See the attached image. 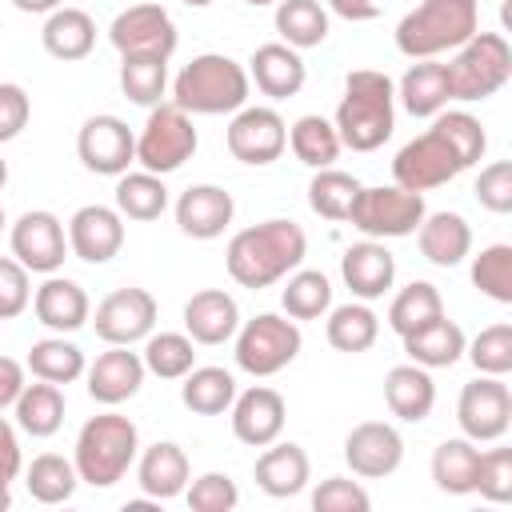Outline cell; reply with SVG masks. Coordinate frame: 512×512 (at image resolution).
Masks as SVG:
<instances>
[{
    "label": "cell",
    "mask_w": 512,
    "mask_h": 512,
    "mask_svg": "<svg viewBox=\"0 0 512 512\" xmlns=\"http://www.w3.org/2000/svg\"><path fill=\"white\" fill-rule=\"evenodd\" d=\"M120 88L132 104L156 108L168 88V60L160 56H120Z\"/></svg>",
    "instance_id": "f6af8a7d"
},
{
    "label": "cell",
    "mask_w": 512,
    "mask_h": 512,
    "mask_svg": "<svg viewBox=\"0 0 512 512\" xmlns=\"http://www.w3.org/2000/svg\"><path fill=\"white\" fill-rule=\"evenodd\" d=\"M396 128V84L376 68H356L344 80L336 136L352 152H376Z\"/></svg>",
    "instance_id": "7a4b0ae2"
},
{
    "label": "cell",
    "mask_w": 512,
    "mask_h": 512,
    "mask_svg": "<svg viewBox=\"0 0 512 512\" xmlns=\"http://www.w3.org/2000/svg\"><path fill=\"white\" fill-rule=\"evenodd\" d=\"M396 96H400V104H404L412 116H436V112H444V104L452 100V96H448L444 64H436V60L412 64V68L400 76Z\"/></svg>",
    "instance_id": "d6a6232c"
},
{
    "label": "cell",
    "mask_w": 512,
    "mask_h": 512,
    "mask_svg": "<svg viewBox=\"0 0 512 512\" xmlns=\"http://www.w3.org/2000/svg\"><path fill=\"white\" fill-rule=\"evenodd\" d=\"M40 40H44V52L56 60H84L96 48V20L84 8L60 4L56 12H48Z\"/></svg>",
    "instance_id": "4dcf8cb0"
},
{
    "label": "cell",
    "mask_w": 512,
    "mask_h": 512,
    "mask_svg": "<svg viewBox=\"0 0 512 512\" xmlns=\"http://www.w3.org/2000/svg\"><path fill=\"white\" fill-rule=\"evenodd\" d=\"M340 276L356 300H380L396 280V260L380 240H360L340 256Z\"/></svg>",
    "instance_id": "7402d4cb"
},
{
    "label": "cell",
    "mask_w": 512,
    "mask_h": 512,
    "mask_svg": "<svg viewBox=\"0 0 512 512\" xmlns=\"http://www.w3.org/2000/svg\"><path fill=\"white\" fill-rule=\"evenodd\" d=\"M244 4H252V8H264V4H276V0H244Z\"/></svg>",
    "instance_id": "03108f58"
},
{
    "label": "cell",
    "mask_w": 512,
    "mask_h": 512,
    "mask_svg": "<svg viewBox=\"0 0 512 512\" xmlns=\"http://www.w3.org/2000/svg\"><path fill=\"white\" fill-rule=\"evenodd\" d=\"M284 416H288L284 396L276 388H264V384H256L232 400V432L248 448H264V444L280 440Z\"/></svg>",
    "instance_id": "ffe728a7"
},
{
    "label": "cell",
    "mask_w": 512,
    "mask_h": 512,
    "mask_svg": "<svg viewBox=\"0 0 512 512\" xmlns=\"http://www.w3.org/2000/svg\"><path fill=\"white\" fill-rule=\"evenodd\" d=\"M420 252L436 268H456L472 252V228L460 212H432L420 220Z\"/></svg>",
    "instance_id": "f546056e"
},
{
    "label": "cell",
    "mask_w": 512,
    "mask_h": 512,
    "mask_svg": "<svg viewBox=\"0 0 512 512\" xmlns=\"http://www.w3.org/2000/svg\"><path fill=\"white\" fill-rule=\"evenodd\" d=\"M276 32L288 48H316L328 36V12L320 0H276Z\"/></svg>",
    "instance_id": "d590c367"
},
{
    "label": "cell",
    "mask_w": 512,
    "mask_h": 512,
    "mask_svg": "<svg viewBox=\"0 0 512 512\" xmlns=\"http://www.w3.org/2000/svg\"><path fill=\"white\" fill-rule=\"evenodd\" d=\"M76 156L96 176H124L136 160V136L120 116H88L76 136Z\"/></svg>",
    "instance_id": "5bb4252c"
},
{
    "label": "cell",
    "mask_w": 512,
    "mask_h": 512,
    "mask_svg": "<svg viewBox=\"0 0 512 512\" xmlns=\"http://www.w3.org/2000/svg\"><path fill=\"white\" fill-rule=\"evenodd\" d=\"M12 408H16V424L28 436H52L64 424V392L60 384H48V380L24 384Z\"/></svg>",
    "instance_id": "e575fe53"
},
{
    "label": "cell",
    "mask_w": 512,
    "mask_h": 512,
    "mask_svg": "<svg viewBox=\"0 0 512 512\" xmlns=\"http://www.w3.org/2000/svg\"><path fill=\"white\" fill-rule=\"evenodd\" d=\"M28 372L36 380H48V384H72L84 376V352L64 336L36 340L28 348Z\"/></svg>",
    "instance_id": "74e56055"
},
{
    "label": "cell",
    "mask_w": 512,
    "mask_h": 512,
    "mask_svg": "<svg viewBox=\"0 0 512 512\" xmlns=\"http://www.w3.org/2000/svg\"><path fill=\"white\" fill-rule=\"evenodd\" d=\"M456 420L460 432L468 440H500L512 424V392L504 384V376H476L464 384L460 400H456Z\"/></svg>",
    "instance_id": "8fae6325"
},
{
    "label": "cell",
    "mask_w": 512,
    "mask_h": 512,
    "mask_svg": "<svg viewBox=\"0 0 512 512\" xmlns=\"http://www.w3.org/2000/svg\"><path fill=\"white\" fill-rule=\"evenodd\" d=\"M468 360L484 376H508L512 372V324H488L472 344H464Z\"/></svg>",
    "instance_id": "c3c4849f"
},
{
    "label": "cell",
    "mask_w": 512,
    "mask_h": 512,
    "mask_svg": "<svg viewBox=\"0 0 512 512\" xmlns=\"http://www.w3.org/2000/svg\"><path fill=\"white\" fill-rule=\"evenodd\" d=\"M156 296L148 288H116L108 292L100 304H96V336L104 344H136V340H148L152 328H156Z\"/></svg>",
    "instance_id": "7c38bea8"
},
{
    "label": "cell",
    "mask_w": 512,
    "mask_h": 512,
    "mask_svg": "<svg viewBox=\"0 0 512 512\" xmlns=\"http://www.w3.org/2000/svg\"><path fill=\"white\" fill-rule=\"evenodd\" d=\"M452 100H488L512 76V48L500 32H472L444 64Z\"/></svg>",
    "instance_id": "8992f818"
},
{
    "label": "cell",
    "mask_w": 512,
    "mask_h": 512,
    "mask_svg": "<svg viewBox=\"0 0 512 512\" xmlns=\"http://www.w3.org/2000/svg\"><path fill=\"white\" fill-rule=\"evenodd\" d=\"M472 284L488 300L512 304V244H488V248H480V256L472 260Z\"/></svg>",
    "instance_id": "7dc6e473"
},
{
    "label": "cell",
    "mask_w": 512,
    "mask_h": 512,
    "mask_svg": "<svg viewBox=\"0 0 512 512\" xmlns=\"http://www.w3.org/2000/svg\"><path fill=\"white\" fill-rule=\"evenodd\" d=\"M4 184H8V164L0 160V188H4Z\"/></svg>",
    "instance_id": "e7e4bbea"
},
{
    "label": "cell",
    "mask_w": 512,
    "mask_h": 512,
    "mask_svg": "<svg viewBox=\"0 0 512 512\" xmlns=\"http://www.w3.org/2000/svg\"><path fill=\"white\" fill-rule=\"evenodd\" d=\"M248 80H256V88L264 96L288 100V96H296L304 88L308 68H304L296 48H288V44H260L252 52V60H248Z\"/></svg>",
    "instance_id": "d4e9b609"
},
{
    "label": "cell",
    "mask_w": 512,
    "mask_h": 512,
    "mask_svg": "<svg viewBox=\"0 0 512 512\" xmlns=\"http://www.w3.org/2000/svg\"><path fill=\"white\" fill-rule=\"evenodd\" d=\"M428 216L424 192H408L400 184L388 188H360L356 204L348 212L352 228H360L368 240H388V236H412L420 220Z\"/></svg>",
    "instance_id": "ba28073f"
},
{
    "label": "cell",
    "mask_w": 512,
    "mask_h": 512,
    "mask_svg": "<svg viewBox=\"0 0 512 512\" xmlns=\"http://www.w3.org/2000/svg\"><path fill=\"white\" fill-rule=\"evenodd\" d=\"M300 344L304 336L292 316L284 320L276 312H260L244 328H236V364L252 376H272L300 356Z\"/></svg>",
    "instance_id": "9c48e42d"
},
{
    "label": "cell",
    "mask_w": 512,
    "mask_h": 512,
    "mask_svg": "<svg viewBox=\"0 0 512 512\" xmlns=\"http://www.w3.org/2000/svg\"><path fill=\"white\" fill-rule=\"evenodd\" d=\"M460 172H464V164H460L456 148H452V144L444 140V132H436V128H428L424 136L408 140V144L396 152V160H392V180H396L400 188H408V192L440 188V184H448V180L460 176Z\"/></svg>",
    "instance_id": "30bf717a"
},
{
    "label": "cell",
    "mask_w": 512,
    "mask_h": 512,
    "mask_svg": "<svg viewBox=\"0 0 512 512\" xmlns=\"http://www.w3.org/2000/svg\"><path fill=\"white\" fill-rule=\"evenodd\" d=\"M280 304L292 320H316L332 308V284L316 268H300L288 276V288L280 292Z\"/></svg>",
    "instance_id": "bcb514c9"
},
{
    "label": "cell",
    "mask_w": 512,
    "mask_h": 512,
    "mask_svg": "<svg viewBox=\"0 0 512 512\" xmlns=\"http://www.w3.org/2000/svg\"><path fill=\"white\" fill-rule=\"evenodd\" d=\"M140 436L136 424L120 412H100L92 420H84L80 436H76V476L92 488H112L136 460Z\"/></svg>",
    "instance_id": "5b68a950"
},
{
    "label": "cell",
    "mask_w": 512,
    "mask_h": 512,
    "mask_svg": "<svg viewBox=\"0 0 512 512\" xmlns=\"http://www.w3.org/2000/svg\"><path fill=\"white\" fill-rule=\"evenodd\" d=\"M312 508H316V512H368V508H372V496H368L356 480L328 476V480H320V488L312 492Z\"/></svg>",
    "instance_id": "f5cc1de1"
},
{
    "label": "cell",
    "mask_w": 512,
    "mask_h": 512,
    "mask_svg": "<svg viewBox=\"0 0 512 512\" xmlns=\"http://www.w3.org/2000/svg\"><path fill=\"white\" fill-rule=\"evenodd\" d=\"M232 212H236V200L220 184H192L176 200V224L192 240H216L232 224Z\"/></svg>",
    "instance_id": "44dd1931"
},
{
    "label": "cell",
    "mask_w": 512,
    "mask_h": 512,
    "mask_svg": "<svg viewBox=\"0 0 512 512\" xmlns=\"http://www.w3.org/2000/svg\"><path fill=\"white\" fill-rule=\"evenodd\" d=\"M188 476H192L188 456L172 440H156L140 456V464H136V480H140V492L148 500H172V496H180L188 488Z\"/></svg>",
    "instance_id": "4316f807"
},
{
    "label": "cell",
    "mask_w": 512,
    "mask_h": 512,
    "mask_svg": "<svg viewBox=\"0 0 512 512\" xmlns=\"http://www.w3.org/2000/svg\"><path fill=\"white\" fill-rule=\"evenodd\" d=\"M476 464H480L476 440L452 436V440L436 444V452H432V480L448 496H468V492H476Z\"/></svg>",
    "instance_id": "1f68e13d"
},
{
    "label": "cell",
    "mask_w": 512,
    "mask_h": 512,
    "mask_svg": "<svg viewBox=\"0 0 512 512\" xmlns=\"http://www.w3.org/2000/svg\"><path fill=\"white\" fill-rule=\"evenodd\" d=\"M472 32H480V0H420L396 24V48L412 60H432L456 52Z\"/></svg>",
    "instance_id": "277c9868"
},
{
    "label": "cell",
    "mask_w": 512,
    "mask_h": 512,
    "mask_svg": "<svg viewBox=\"0 0 512 512\" xmlns=\"http://www.w3.org/2000/svg\"><path fill=\"white\" fill-rule=\"evenodd\" d=\"M184 4H188V8H208L212 0H184Z\"/></svg>",
    "instance_id": "be15d7a7"
},
{
    "label": "cell",
    "mask_w": 512,
    "mask_h": 512,
    "mask_svg": "<svg viewBox=\"0 0 512 512\" xmlns=\"http://www.w3.org/2000/svg\"><path fill=\"white\" fill-rule=\"evenodd\" d=\"M240 328V308L224 288H200L184 304V332L196 344H224Z\"/></svg>",
    "instance_id": "603a6c76"
},
{
    "label": "cell",
    "mask_w": 512,
    "mask_h": 512,
    "mask_svg": "<svg viewBox=\"0 0 512 512\" xmlns=\"http://www.w3.org/2000/svg\"><path fill=\"white\" fill-rule=\"evenodd\" d=\"M360 188H364V184H360L356 176L340 172V168H316V176H312V184H308V204H312V212L324 216V220H348V212H352Z\"/></svg>",
    "instance_id": "7bdbcfd3"
},
{
    "label": "cell",
    "mask_w": 512,
    "mask_h": 512,
    "mask_svg": "<svg viewBox=\"0 0 512 512\" xmlns=\"http://www.w3.org/2000/svg\"><path fill=\"white\" fill-rule=\"evenodd\" d=\"M308 252V236L296 220H264L256 228H244L228 240V276L240 288H268L300 268Z\"/></svg>",
    "instance_id": "6da1fadb"
},
{
    "label": "cell",
    "mask_w": 512,
    "mask_h": 512,
    "mask_svg": "<svg viewBox=\"0 0 512 512\" xmlns=\"http://www.w3.org/2000/svg\"><path fill=\"white\" fill-rule=\"evenodd\" d=\"M432 128L444 132V140L456 148V156H460L464 168H472L484 156V148H488V136H484L480 120L468 116V112H436L432 116Z\"/></svg>",
    "instance_id": "681fc988"
},
{
    "label": "cell",
    "mask_w": 512,
    "mask_h": 512,
    "mask_svg": "<svg viewBox=\"0 0 512 512\" xmlns=\"http://www.w3.org/2000/svg\"><path fill=\"white\" fill-rule=\"evenodd\" d=\"M144 368L160 380H180L184 372L196 368V340L188 332H152L144 340V352H140Z\"/></svg>",
    "instance_id": "8d00e7d4"
},
{
    "label": "cell",
    "mask_w": 512,
    "mask_h": 512,
    "mask_svg": "<svg viewBox=\"0 0 512 512\" xmlns=\"http://www.w3.org/2000/svg\"><path fill=\"white\" fill-rule=\"evenodd\" d=\"M288 148V124L276 108H240L228 124V152L240 164H272Z\"/></svg>",
    "instance_id": "9a60e30c"
},
{
    "label": "cell",
    "mask_w": 512,
    "mask_h": 512,
    "mask_svg": "<svg viewBox=\"0 0 512 512\" xmlns=\"http://www.w3.org/2000/svg\"><path fill=\"white\" fill-rule=\"evenodd\" d=\"M12 256L28 268V272H44L52 276L64 256H68V236H64V224L44 212V208H32L24 212L16 224H12Z\"/></svg>",
    "instance_id": "2e32d148"
},
{
    "label": "cell",
    "mask_w": 512,
    "mask_h": 512,
    "mask_svg": "<svg viewBox=\"0 0 512 512\" xmlns=\"http://www.w3.org/2000/svg\"><path fill=\"white\" fill-rule=\"evenodd\" d=\"M436 316H444V300H440L436 284H428V280H412L408 288H400L392 308H388V324L396 336H408Z\"/></svg>",
    "instance_id": "ee69618b"
},
{
    "label": "cell",
    "mask_w": 512,
    "mask_h": 512,
    "mask_svg": "<svg viewBox=\"0 0 512 512\" xmlns=\"http://www.w3.org/2000/svg\"><path fill=\"white\" fill-rule=\"evenodd\" d=\"M384 404L392 416L408 420V424H420L428 420L432 404H436V384L428 376V368L420 364H396L388 376H384Z\"/></svg>",
    "instance_id": "83f0119b"
},
{
    "label": "cell",
    "mask_w": 512,
    "mask_h": 512,
    "mask_svg": "<svg viewBox=\"0 0 512 512\" xmlns=\"http://www.w3.org/2000/svg\"><path fill=\"white\" fill-rule=\"evenodd\" d=\"M324 332L336 352H368L380 336V320L368 304H340V308H332Z\"/></svg>",
    "instance_id": "60d3db41"
},
{
    "label": "cell",
    "mask_w": 512,
    "mask_h": 512,
    "mask_svg": "<svg viewBox=\"0 0 512 512\" xmlns=\"http://www.w3.org/2000/svg\"><path fill=\"white\" fill-rule=\"evenodd\" d=\"M288 144H292V156L308 168H332V160L344 148L336 136V124L324 116H300L288 132Z\"/></svg>",
    "instance_id": "f35d334b"
},
{
    "label": "cell",
    "mask_w": 512,
    "mask_h": 512,
    "mask_svg": "<svg viewBox=\"0 0 512 512\" xmlns=\"http://www.w3.org/2000/svg\"><path fill=\"white\" fill-rule=\"evenodd\" d=\"M20 476V440L12 424L0 416V484H12Z\"/></svg>",
    "instance_id": "6f0895ef"
},
{
    "label": "cell",
    "mask_w": 512,
    "mask_h": 512,
    "mask_svg": "<svg viewBox=\"0 0 512 512\" xmlns=\"http://www.w3.org/2000/svg\"><path fill=\"white\" fill-rule=\"evenodd\" d=\"M84 372H88V396L96 404L116 408L140 392L148 368H144L140 352H128V344H108V352H100L96 364Z\"/></svg>",
    "instance_id": "d6986e66"
},
{
    "label": "cell",
    "mask_w": 512,
    "mask_h": 512,
    "mask_svg": "<svg viewBox=\"0 0 512 512\" xmlns=\"http://www.w3.org/2000/svg\"><path fill=\"white\" fill-rule=\"evenodd\" d=\"M248 72L224 56V52H204L180 68L172 80V104L184 108L188 116H224L240 112L248 104Z\"/></svg>",
    "instance_id": "3957f363"
},
{
    "label": "cell",
    "mask_w": 512,
    "mask_h": 512,
    "mask_svg": "<svg viewBox=\"0 0 512 512\" xmlns=\"http://www.w3.org/2000/svg\"><path fill=\"white\" fill-rule=\"evenodd\" d=\"M20 12H32V16H40V12H56L64 0H12Z\"/></svg>",
    "instance_id": "94428289"
},
{
    "label": "cell",
    "mask_w": 512,
    "mask_h": 512,
    "mask_svg": "<svg viewBox=\"0 0 512 512\" xmlns=\"http://www.w3.org/2000/svg\"><path fill=\"white\" fill-rule=\"evenodd\" d=\"M184 384H180V400H184V408L188 412H200V416H220V412H228L232 408V400H236V380H232V372H224V368H192V372H184L180 376Z\"/></svg>",
    "instance_id": "836d02e7"
},
{
    "label": "cell",
    "mask_w": 512,
    "mask_h": 512,
    "mask_svg": "<svg viewBox=\"0 0 512 512\" xmlns=\"http://www.w3.org/2000/svg\"><path fill=\"white\" fill-rule=\"evenodd\" d=\"M12 508V492H8V484H0V512H8Z\"/></svg>",
    "instance_id": "6125c7cd"
},
{
    "label": "cell",
    "mask_w": 512,
    "mask_h": 512,
    "mask_svg": "<svg viewBox=\"0 0 512 512\" xmlns=\"http://www.w3.org/2000/svg\"><path fill=\"white\" fill-rule=\"evenodd\" d=\"M68 248L84 264H108L124 248V216L104 204H84L68 220Z\"/></svg>",
    "instance_id": "ac0fdd59"
},
{
    "label": "cell",
    "mask_w": 512,
    "mask_h": 512,
    "mask_svg": "<svg viewBox=\"0 0 512 512\" xmlns=\"http://www.w3.org/2000/svg\"><path fill=\"white\" fill-rule=\"evenodd\" d=\"M20 388H24V364H16L12 356H0V412L16 404Z\"/></svg>",
    "instance_id": "680465c9"
},
{
    "label": "cell",
    "mask_w": 512,
    "mask_h": 512,
    "mask_svg": "<svg viewBox=\"0 0 512 512\" xmlns=\"http://www.w3.org/2000/svg\"><path fill=\"white\" fill-rule=\"evenodd\" d=\"M24 484H28L32 500H40V504H64V500H72L80 476H76V464L72 460L56 456V452H44V456H36L28 464Z\"/></svg>",
    "instance_id": "b9f144b4"
},
{
    "label": "cell",
    "mask_w": 512,
    "mask_h": 512,
    "mask_svg": "<svg viewBox=\"0 0 512 512\" xmlns=\"http://www.w3.org/2000/svg\"><path fill=\"white\" fill-rule=\"evenodd\" d=\"M32 312H36V320H40L44 328H52V332H76V328L88 324L92 304H88V292H84L76 280H68V276H48V280L36 288V296H32Z\"/></svg>",
    "instance_id": "484cf974"
},
{
    "label": "cell",
    "mask_w": 512,
    "mask_h": 512,
    "mask_svg": "<svg viewBox=\"0 0 512 512\" xmlns=\"http://www.w3.org/2000/svg\"><path fill=\"white\" fill-rule=\"evenodd\" d=\"M168 208V188L156 172H124L116 184V212L128 220H156Z\"/></svg>",
    "instance_id": "ab89813d"
},
{
    "label": "cell",
    "mask_w": 512,
    "mask_h": 512,
    "mask_svg": "<svg viewBox=\"0 0 512 512\" xmlns=\"http://www.w3.org/2000/svg\"><path fill=\"white\" fill-rule=\"evenodd\" d=\"M196 128H192V116L176 104H156L136 136V164L144 172H156V176H168L176 172L184 160H192L196 152Z\"/></svg>",
    "instance_id": "52a82bcc"
},
{
    "label": "cell",
    "mask_w": 512,
    "mask_h": 512,
    "mask_svg": "<svg viewBox=\"0 0 512 512\" xmlns=\"http://www.w3.org/2000/svg\"><path fill=\"white\" fill-rule=\"evenodd\" d=\"M400 340H404L408 360L420 364V368H452L464 356V344H468L464 328L456 320H448V316H436V320L420 324L416 332H408Z\"/></svg>",
    "instance_id": "f1b7e54d"
},
{
    "label": "cell",
    "mask_w": 512,
    "mask_h": 512,
    "mask_svg": "<svg viewBox=\"0 0 512 512\" xmlns=\"http://www.w3.org/2000/svg\"><path fill=\"white\" fill-rule=\"evenodd\" d=\"M32 304V288H28V268L16 256H0V320L20 316Z\"/></svg>",
    "instance_id": "11a10c76"
},
{
    "label": "cell",
    "mask_w": 512,
    "mask_h": 512,
    "mask_svg": "<svg viewBox=\"0 0 512 512\" xmlns=\"http://www.w3.org/2000/svg\"><path fill=\"white\" fill-rule=\"evenodd\" d=\"M108 40L120 56H160V60H168L176 52V24L160 4H132L112 20Z\"/></svg>",
    "instance_id": "4fadbf2b"
},
{
    "label": "cell",
    "mask_w": 512,
    "mask_h": 512,
    "mask_svg": "<svg viewBox=\"0 0 512 512\" xmlns=\"http://www.w3.org/2000/svg\"><path fill=\"white\" fill-rule=\"evenodd\" d=\"M28 116H32L28 92L20 84H0V144L16 140L28 128Z\"/></svg>",
    "instance_id": "9f6ffc18"
},
{
    "label": "cell",
    "mask_w": 512,
    "mask_h": 512,
    "mask_svg": "<svg viewBox=\"0 0 512 512\" xmlns=\"http://www.w3.org/2000/svg\"><path fill=\"white\" fill-rule=\"evenodd\" d=\"M184 500L192 512H232L240 504V488L224 472H204L184 488Z\"/></svg>",
    "instance_id": "f907efd6"
},
{
    "label": "cell",
    "mask_w": 512,
    "mask_h": 512,
    "mask_svg": "<svg viewBox=\"0 0 512 512\" xmlns=\"http://www.w3.org/2000/svg\"><path fill=\"white\" fill-rule=\"evenodd\" d=\"M476 492L492 504H508L512 500V452L508 448H488L480 452L476 464Z\"/></svg>",
    "instance_id": "816d5d0a"
},
{
    "label": "cell",
    "mask_w": 512,
    "mask_h": 512,
    "mask_svg": "<svg viewBox=\"0 0 512 512\" xmlns=\"http://www.w3.org/2000/svg\"><path fill=\"white\" fill-rule=\"evenodd\" d=\"M0 232H4V208H0Z\"/></svg>",
    "instance_id": "003e7915"
},
{
    "label": "cell",
    "mask_w": 512,
    "mask_h": 512,
    "mask_svg": "<svg viewBox=\"0 0 512 512\" xmlns=\"http://www.w3.org/2000/svg\"><path fill=\"white\" fill-rule=\"evenodd\" d=\"M256 484L260 492H268L272 500H288L296 492L308 488V476H312V464H308V452L300 444H264L260 460H256Z\"/></svg>",
    "instance_id": "cb8c5ba5"
},
{
    "label": "cell",
    "mask_w": 512,
    "mask_h": 512,
    "mask_svg": "<svg viewBox=\"0 0 512 512\" xmlns=\"http://www.w3.org/2000/svg\"><path fill=\"white\" fill-rule=\"evenodd\" d=\"M472 192H476L480 208H488V212H496V216L512 212V164H508V160H496V164L480 168Z\"/></svg>",
    "instance_id": "db71d44e"
},
{
    "label": "cell",
    "mask_w": 512,
    "mask_h": 512,
    "mask_svg": "<svg viewBox=\"0 0 512 512\" xmlns=\"http://www.w3.org/2000/svg\"><path fill=\"white\" fill-rule=\"evenodd\" d=\"M344 460L356 476L364 480H380V476H392L404 460V440L392 424L384 420H364L356 424L348 436H344Z\"/></svg>",
    "instance_id": "e0dca14e"
},
{
    "label": "cell",
    "mask_w": 512,
    "mask_h": 512,
    "mask_svg": "<svg viewBox=\"0 0 512 512\" xmlns=\"http://www.w3.org/2000/svg\"><path fill=\"white\" fill-rule=\"evenodd\" d=\"M328 8L336 12V16H344V20H376L380 16V4L376 0H328Z\"/></svg>",
    "instance_id": "91938a15"
}]
</instances>
